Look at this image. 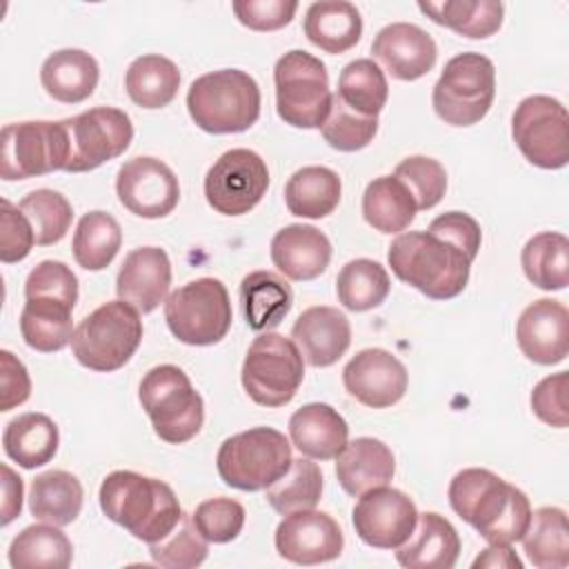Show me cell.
I'll list each match as a JSON object with an SVG mask.
<instances>
[{"instance_id":"1","label":"cell","mask_w":569,"mask_h":569,"mask_svg":"<svg viewBox=\"0 0 569 569\" xmlns=\"http://www.w3.org/2000/svg\"><path fill=\"white\" fill-rule=\"evenodd\" d=\"M447 496L451 509L489 545L518 542L529 527L531 505L527 493L489 469L469 467L458 471Z\"/></svg>"},{"instance_id":"2","label":"cell","mask_w":569,"mask_h":569,"mask_svg":"<svg viewBox=\"0 0 569 569\" xmlns=\"http://www.w3.org/2000/svg\"><path fill=\"white\" fill-rule=\"evenodd\" d=\"M98 500L111 522L147 545L167 538L184 516L167 482L129 469L111 471L100 485Z\"/></svg>"},{"instance_id":"3","label":"cell","mask_w":569,"mask_h":569,"mask_svg":"<svg viewBox=\"0 0 569 569\" xmlns=\"http://www.w3.org/2000/svg\"><path fill=\"white\" fill-rule=\"evenodd\" d=\"M387 262L398 280L427 298L449 300L467 287L473 260L429 231H407L391 240Z\"/></svg>"},{"instance_id":"4","label":"cell","mask_w":569,"mask_h":569,"mask_svg":"<svg viewBox=\"0 0 569 569\" xmlns=\"http://www.w3.org/2000/svg\"><path fill=\"white\" fill-rule=\"evenodd\" d=\"M260 87L240 69L209 71L187 91V111L207 133H240L260 116Z\"/></svg>"},{"instance_id":"5","label":"cell","mask_w":569,"mask_h":569,"mask_svg":"<svg viewBox=\"0 0 569 569\" xmlns=\"http://www.w3.org/2000/svg\"><path fill=\"white\" fill-rule=\"evenodd\" d=\"M140 340V311L118 298L100 305L82 318L73 331L71 351L82 367L111 373L131 360Z\"/></svg>"},{"instance_id":"6","label":"cell","mask_w":569,"mask_h":569,"mask_svg":"<svg viewBox=\"0 0 569 569\" xmlns=\"http://www.w3.org/2000/svg\"><path fill=\"white\" fill-rule=\"evenodd\" d=\"M138 398L156 436L169 445L189 442L202 429V396L176 365H158L149 369L140 380Z\"/></svg>"},{"instance_id":"7","label":"cell","mask_w":569,"mask_h":569,"mask_svg":"<svg viewBox=\"0 0 569 569\" xmlns=\"http://www.w3.org/2000/svg\"><path fill=\"white\" fill-rule=\"evenodd\" d=\"M496 98V67L476 51H465L447 60L433 84L431 104L436 116L451 127L478 124Z\"/></svg>"},{"instance_id":"8","label":"cell","mask_w":569,"mask_h":569,"mask_svg":"<svg viewBox=\"0 0 569 569\" xmlns=\"http://www.w3.org/2000/svg\"><path fill=\"white\" fill-rule=\"evenodd\" d=\"M291 445L273 427H253L227 438L216 456V467L227 487L260 491L291 467Z\"/></svg>"},{"instance_id":"9","label":"cell","mask_w":569,"mask_h":569,"mask_svg":"<svg viewBox=\"0 0 569 569\" xmlns=\"http://www.w3.org/2000/svg\"><path fill=\"white\" fill-rule=\"evenodd\" d=\"M278 116L296 129H320L331 109L327 67L320 58L291 49L273 67Z\"/></svg>"},{"instance_id":"10","label":"cell","mask_w":569,"mask_h":569,"mask_svg":"<svg viewBox=\"0 0 569 569\" xmlns=\"http://www.w3.org/2000/svg\"><path fill=\"white\" fill-rule=\"evenodd\" d=\"M169 331L184 345L207 347L220 342L231 329L233 311L227 287L218 278H196L164 300Z\"/></svg>"},{"instance_id":"11","label":"cell","mask_w":569,"mask_h":569,"mask_svg":"<svg viewBox=\"0 0 569 569\" xmlns=\"http://www.w3.org/2000/svg\"><path fill=\"white\" fill-rule=\"evenodd\" d=\"M240 378L256 405L282 407L302 385L305 358L291 338L267 331L249 345Z\"/></svg>"},{"instance_id":"12","label":"cell","mask_w":569,"mask_h":569,"mask_svg":"<svg viewBox=\"0 0 569 569\" xmlns=\"http://www.w3.org/2000/svg\"><path fill=\"white\" fill-rule=\"evenodd\" d=\"M67 158L69 140L62 120H24L2 129L0 178L7 182L64 171Z\"/></svg>"},{"instance_id":"13","label":"cell","mask_w":569,"mask_h":569,"mask_svg":"<svg viewBox=\"0 0 569 569\" xmlns=\"http://www.w3.org/2000/svg\"><path fill=\"white\" fill-rule=\"evenodd\" d=\"M511 138L540 169H562L569 160V116L551 96H527L511 116Z\"/></svg>"},{"instance_id":"14","label":"cell","mask_w":569,"mask_h":569,"mask_svg":"<svg viewBox=\"0 0 569 569\" xmlns=\"http://www.w3.org/2000/svg\"><path fill=\"white\" fill-rule=\"evenodd\" d=\"M69 158L64 171L84 173L122 156L133 140L131 118L118 107H93L64 118Z\"/></svg>"},{"instance_id":"15","label":"cell","mask_w":569,"mask_h":569,"mask_svg":"<svg viewBox=\"0 0 569 569\" xmlns=\"http://www.w3.org/2000/svg\"><path fill=\"white\" fill-rule=\"evenodd\" d=\"M269 189L267 162L251 149L224 151L204 176V198L222 216L249 213Z\"/></svg>"},{"instance_id":"16","label":"cell","mask_w":569,"mask_h":569,"mask_svg":"<svg viewBox=\"0 0 569 569\" xmlns=\"http://www.w3.org/2000/svg\"><path fill=\"white\" fill-rule=\"evenodd\" d=\"M351 522L365 545L376 549H398L413 533L418 509L407 493L382 485L358 496Z\"/></svg>"},{"instance_id":"17","label":"cell","mask_w":569,"mask_h":569,"mask_svg":"<svg viewBox=\"0 0 569 569\" xmlns=\"http://www.w3.org/2000/svg\"><path fill=\"white\" fill-rule=\"evenodd\" d=\"M120 204L138 218L156 220L169 216L180 200V184L169 164L153 156L127 160L116 176Z\"/></svg>"},{"instance_id":"18","label":"cell","mask_w":569,"mask_h":569,"mask_svg":"<svg viewBox=\"0 0 569 569\" xmlns=\"http://www.w3.org/2000/svg\"><path fill=\"white\" fill-rule=\"evenodd\" d=\"M276 551L293 565H320L342 553L345 536L340 525L325 511L302 509L287 513L276 527Z\"/></svg>"},{"instance_id":"19","label":"cell","mask_w":569,"mask_h":569,"mask_svg":"<svg viewBox=\"0 0 569 569\" xmlns=\"http://www.w3.org/2000/svg\"><path fill=\"white\" fill-rule=\"evenodd\" d=\"M342 385L351 398L371 409L396 405L409 385L405 365L387 349L369 347L358 351L342 369Z\"/></svg>"},{"instance_id":"20","label":"cell","mask_w":569,"mask_h":569,"mask_svg":"<svg viewBox=\"0 0 569 569\" xmlns=\"http://www.w3.org/2000/svg\"><path fill=\"white\" fill-rule=\"evenodd\" d=\"M520 351L536 365H558L569 353V311L560 300L540 298L527 305L516 322Z\"/></svg>"},{"instance_id":"21","label":"cell","mask_w":569,"mask_h":569,"mask_svg":"<svg viewBox=\"0 0 569 569\" xmlns=\"http://www.w3.org/2000/svg\"><path fill=\"white\" fill-rule=\"evenodd\" d=\"M371 53L396 80L411 82L433 69L438 47L418 24L391 22L376 33Z\"/></svg>"},{"instance_id":"22","label":"cell","mask_w":569,"mask_h":569,"mask_svg":"<svg viewBox=\"0 0 569 569\" xmlns=\"http://www.w3.org/2000/svg\"><path fill=\"white\" fill-rule=\"evenodd\" d=\"M171 284V260L160 247H138L124 256L116 278V293L140 313L164 302Z\"/></svg>"},{"instance_id":"23","label":"cell","mask_w":569,"mask_h":569,"mask_svg":"<svg viewBox=\"0 0 569 569\" xmlns=\"http://www.w3.org/2000/svg\"><path fill=\"white\" fill-rule=\"evenodd\" d=\"M291 340L311 367H331L351 345V325L342 311L327 305L305 309L293 327Z\"/></svg>"},{"instance_id":"24","label":"cell","mask_w":569,"mask_h":569,"mask_svg":"<svg viewBox=\"0 0 569 569\" xmlns=\"http://www.w3.org/2000/svg\"><path fill=\"white\" fill-rule=\"evenodd\" d=\"M331 242L311 224H287L271 238V262L289 280H313L329 267Z\"/></svg>"},{"instance_id":"25","label":"cell","mask_w":569,"mask_h":569,"mask_svg":"<svg viewBox=\"0 0 569 569\" xmlns=\"http://www.w3.org/2000/svg\"><path fill=\"white\" fill-rule=\"evenodd\" d=\"M289 438L302 456L333 460L349 442V427L331 405L309 402L291 413Z\"/></svg>"},{"instance_id":"26","label":"cell","mask_w":569,"mask_h":569,"mask_svg":"<svg viewBox=\"0 0 569 569\" xmlns=\"http://www.w3.org/2000/svg\"><path fill=\"white\" fill-rule=\"evenodd\" d=\"M460 556V536L440 513H418V522L407 542L396 551V560L407 569H451Z\"/></svg>"},{"instance_id":"27","label":"cell","mask_w":569,"mask_h":569,"mask_svg":"<svg viewBox=\"0 0 569 569\" xmlns=\"http://www.w3.org/2000/svg\"><path fill=\"white\" fill-rule=\"evenodd\" d=\"M396 473L391 449L378 438H356L336 458V478L349 496H362L369 489L389 485Z\"/></svg>"},{"instance_id":"28","label":"cell","mask_w":569,"mask_h":569,"mask_svg":"<svg viewBox=\"0 0 569 569\" xmlns=\"http://www.w3.org/2000/svg\"><path fill=\"white\" fill-rule=\"evenodd\" d=\"M76 302L58 296H24L20 311V333L27 347L40 353H53L64 349L73 338Z\"/></svg>"},{"instance_id":"29","label":"cell","mask_w":569,"mask_h":569,"mask_svg":"<svg viewBox=\"0 0 569 569\" xmlns=\"http://www.w3.org/2000/svg\"><path fill=\"white\" fill-rule=\"evenodd\" d=\"M100 78L96 58L82 49L53 51L40 67V82L47 96L64 104H78L87 100Z\"/></svg>"},{"instance_id":"30","label":"cell","mask_w":569,"mask_h":569,"mask_svg":"<svg viewBox=\"0 0 569 569\" xmlns=\"http://www.w3.org/2000/svg\"><path fill=\"white\" fill-rule=\"evenodd\" d=\"M293 291L289 282L273 271H251L240 282V309L251 331L278 327L291 311Z\"/></svg>"},{"instance_id":"31","label":"cell","mask_w":569,"mask_h":569,"mask_svg":"<svg viewBox=\"0 0 569 569\" xmlns=\"http://www.w3.org/2000/svg\"><path fill=\"white\" fill-rule=\"evenodd\" d=\"M302 29L311 44L331 56H338L358 44L362 36V18L351 2L322 0L309 4Z\"/></svg>"},{"instance_id":"32","label":"cell","mask_w":569,"mask_h":569,"mask_svg":"<svg viewBox=\"0 0 569 569\" xmlns=\"http://www.w3.org/2000/svg\"><path fill=\"white\" fill-rule=\"evenodd\" d=\"M58 445V425L47 413L38 411L20 413L18 418L9 420L2 433L4 453L22 469H36L51 462Z\"/></svg>"},{"instance_id":"33","label":"cell","mask_w":569,"mask_h":569,"mask_svg":"<svg viewBox=\"0 0 569 569\" xmlns=\"http://www.w3.org/2000/svg\"><path fill=\"white\" fill-rule=\"evenodd\" d=\"M342 196V182L329 167L311 164L298 169L284 184V204L298 218H327Z\"/></svg>"},{"instance_id":"34","label":"cell","mask_w":569,"mask_h":569,"mask_svg":"<svg viewBox=\"0 0 569 569\" xmlns=\"http://www.w3.org/2000/svg\"><path fill=\"white\" fill-rule=\"evenodd\" d=\"M84 489L80 480L64 471L51 469L31 480L29 487V509L31 513L49 525H71L82 509Z\"/></svg>"},{"instance_id":"35","label":"cell","mask_w":569,"mask_h":569,"mask_svg":"<svg viewBox=\"0 0 569 569\" xmlns=\"http://www.w3.org/2000/svg\"><path fill=\"white\" fill-rule=\"evenodd\" d=\"M416 200L396 176L373 178L362 193V216L380 233H400L416 218Z\"/></svg>"},{"instance_id":"36","label":"cell","mask_w":569,"mask_h":569,"mask_svg":"<svg viewBox=\"0 0 569 569\" xmlns=\"http://www.w3.org/2000/svg\"><path fill=\"white\" fill-rule=\"evenodd\" d=\"M522 549L533 567L565 569L569 565V525L560 507H540L531 511Z\"/></svg>"},{"instance_id":"37","label":"cell","mask_w":569,"mask_h":569,"mask_svg":"<svg viewBox=\"0 0 569 569\" xmlns=\"http://www.w3.org/2000/svg\"><path fill=\"white\" fill-rule=\"evenodd\" d=\"M180 87V71L173 60L160 53H144L136 58L124 73V89L129 98L142 109L167 107Z\"/></svg>"},{"instance_id":"38","label":"cell","mask_w":569,"mask_h":569,"mask_svg":"<svg viewBox=\"0 0 569 569\" xmlns=\"http://www.w3.org/2000/svg\"><path fill=\"white\" fill-rule=\"evenodd\" d=\"M73 545L58 525L24 527L9 545V562L16 569H67Z\"/></svg>"},{"instance_id":"39","label":"cell","mask_w":569,"mask_h":569,"mask_svg":"<svg viewBox=\"0 0 569 569\" xmlns=\"http://www.w3.org/2000/svg\"><path fill=\"white\" fill-rule=\"evenodd\" d=\"M520 264L531 284L545 291H560L569 284V240L558 231L531 236L520 253Z\"/></svg>"},{"instance_id":"40","label":"cell","mask_w":569,"mask_h":569,"mask_svg":"<svg viewBox=\"0 0 569 569\" xmlns=\"http://www.w3.org/2000/svg\"><path fill=\"white\" fill-rule=\"evenodd\" d=\"M418 9L436 24L453 29L465 38H489L502 27L505 7L493 0H445L418 2Z\"/></svg>"},{"instance_id":"41","label":"cell","mask_w":569,"mask_h":569,"mask_svg":"<svg viewBox=\"0 0 569 569\" xmlns=\"http://www.w3.org/2000/svg\"><path fill=\"white\" fill-rule=\"evenodd\" d=\"M122 244V229L107 211H89L78 220L73 231V258L87 271L107 269Z\"/></svg>"},{"instance_id":"42","label":"cell","mask_w":569,"mask_h":569,"mask_svg":"<svg viewBox=\"0 0 569 569\" xmlns=\"http://www.w3.org/2000/svg\"><path fill=\"white\" fill-rule=\"evenodd\" d=\"M389 289L391 280L387 269L369 258L349 260L336 278L338 300L349 311H369L380 307L389 296Z\"/></svg>"},{"instance_id":"43","label":"cell","mask_w":569,"mask_h":569,"mask_svg":"<svg viewBox=\"0 0 569 569\" xmlns=\"http://www.w3.org/2000/svg\"><path fill=\"white\" fill-rule=\"evenodd\" d=\"M351 111L360 116L378 118L389 98V84L385 71L371 58H358L349 62L338 78L336 93Z\"/></svg>"},{"instance_id":"44","label":"cell","mask_w":569,"mask_h":569,"mask_svg":"<svg viewBox=\"0 0 569 569\" xmlns=\"http://www.w3.org/2000/svg\"><path fill=\"white\" fill-rule=\"evenodd\" d=\"M264 491L267 502L280 516L316 509L322 496V471L311 458H293L291 467Z\"/></svg>"},{"instance_id":"45","label":"cell","mask_w":569,"mask_h":569,"mask_svg":"<svg viewBox=\"0 0 569 569\" xmlns=\"http://www.w3.org/2000/svg\"><path fill=\"white\" fill-rule=\"evenodd\" d=\"M18 209L31 222L36 244L40 247L60 242L67 236L73 220L71 202L60 191H53V189H36L27 193L18 202Z\"/></svg>"},{"instance_id":"46","label":"cell","mask_w":569,"mask_h":569,"mask_svg":"<svg viewBox=\"0 0 569 569\" xmlns=\"http://www.w3.org/2000/svg\"><path fill=\"white\" fill-rule=\"evenodd\" d=\"M325 142L331 149L351 153V151H360L365 149L376 131H378V118L371 116H360L356 111H351L336 93L331 98V109L327 120L320 127Z\"/></svg>"},{"instance_id":"47","label":"cell","mask_w":569,"mask_h":569,"mask_svg":"<svg viewBox=\"0 0 569 569\" xmlns=\"http://www.w3.org/2000/svg\"><path fill=\"white\" fill-rule=\"evenodd\" d=\"M149 553L156 565L167 569H191L207 560L209 545L196 529L193 520L182 516L178 527L162 540L149 545Z\"/></svg>"},{"instance_id":"48","label":"cell","mask_w":569,"mask_h":569,"mask_svg":"<svg viewBox=\"0 0 569 569\" xmlns=\"http://www.w3.org/2000/svg\"><path fill=\"white\" fill-rule=\"evenodd\" d=\"M393 176L411 191L418 211H427L445 198L447 171L433 158L409 156L402 162H398Z\"/></svg>"},{"instance_id":"49","label":"cell","mask_w":569,"mask_h":569,"mask_svg":"<svg viewBox=\"0 0 569 569\" xmlns=\"http://www.w3.org/2000/svg\"><path fill=\"white\" fill-rule=\"evenodd\" d=\"M244 507L233 498H209L196 507L191 520L207 542L224 545L240 536L244 527Z\"/></svg>"},{"instance_id":"50","label":"cell","mask_w":569,"mask_h":569,"mask_svg":"<svg viewBox=\"0 0 569 569\" xmlns=\"http://www.w3.org/2000/svg\"><path fill=\"white\" fill-rule=\"evenodd\" d=\"M36 244L33 227L27 220V216L11 204L7 198H2V211H0V260L4 264H13L24 260Z\"/></svg>"},{"instance_id":"51","label":"cell","mask_w":569,"mask_h":569,"mask_svg":"<svg viewBox=\"0 0 569 569\" xmlns=\"http://www.w3.org/2000/svg\"><path fill=\"white\" fill-rule=\"evenodd\" d=\"M240 24L253 31H276L287 27L296 11V0H236L231 4Z\"/></svg>"},{"instance_id":"52","label":"cell","mask_w":569,"mask_h":569,"mask_svg":"<svg viewBox=\"0 0 569 569\" xmlns=\"http://www.w3.org/2000/svg\"><path fill=\"white\" fill-rule=\"evenodd\" d=\"M24 296H58L78 302V278L60 260H42L24 280Z\"/></svg>"},{"instance_id":"53","label":"cell","mask_w":569,"mask_h":569,"mask_svg":"<svg viewBox=\"0 0 569 569\" xmlns=\"http://www.w3.org/2000/svg\"><path fill=\"white\" fill-rule=\"evenodd\" d=\"M567 371H558L553 376L542 378L531 391V409L533 413L549 427L565 429L569 425L567 409Z\"/></svg>"},{"instance_id":"54","label":"cell","mask_w":569,"mask_h":569,"mask_svg":"<svg viewBox=\"0 0 569 569\" xmlns=\"http://www.w3.org/2000/svg\"><path fill=\"white\" fill-rule=\"evenodd\" d=\"M427 231L456 244L460 251H465L469 256V260H476V256L480 251L482 231H480V224L476 222V218H471L469 213L447 211V213L433 218Z\"/></svg>"},{"instance_id":"55","label":"cell","mask_w":569,"mask_h":569,"mask_svg":"<svg viewBox=\"0 0 569 569\" xmlns=\"http://www.w3.org/2000/svg\"><path fill=\"white\" fill-rule=\"evenodd\" d=\"M0 411H11L31 396V378L27 367L7 349L0 351Z\"/></svg>"},{"instance_id":"56","label":"cell","mask_w":569,"mask_h":569,"mask_svg":"<svg viewBox=\"0 0 569 569\" xmlns=\"http://www.w3.org/2000/svg\"><path fill=\"white\" fill-rule=\"evenodd\" d=\"M2 525L7 527L22 511V478L9 465H2Z\"/></svg>"},{"instance_id":"57","label":"cell","mask_w":569,"mask_h":569,"mask_svg":"<svg viewBox=\"0 0 569 569\" xmlns=\"http://www.w3.org/2000/svg\"><path fill=\"white\" fill-rule=\"evenodd\" d=\"M473 567H509V569H520L522 562L520 558L511 551L509 545H489L482 549V553L473 560Z\"/></svg>"}]
</instances>
